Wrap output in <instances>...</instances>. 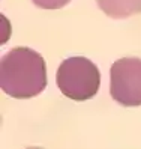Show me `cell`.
Masks as SVG:
<instances>
[{
	"label": "cell",
	"mask_w": 141,
	"mask_h": 149,
	"mask_svg": "<svg viewBox=\"0 0 141 149\" xmlns=\"http://www.w3.org/2000/svg\"><path fill=\"white\" fill-rule=\"evenodd\" d=\"M57 87L74 101H87L99 91L101 72L90 59L83 56L68 57L60 63L56 74Z\"/></svg>",
	"instance_id": "cell-2"
},
{
	"label": "cell",
	"mask_w": 141,
	"mask_h": 149,
	"mask_svg": "<svg viewBox=\"0 0 141 149\" xmlns=\"http://www.w3.org/2000/svg\"><path fill=\"white\" fill-rule=\"evenodd\" d=\"M32 2L42 9H60L68 5L70 0H32Z\"/></svg>",
	"instance_id": "cell-5"
},
{
	"label": "cell",
	"mask_w": 141,
	"mask_h": 149,
	"mask_svg": "<svg viewBox=\"0 0 141 149\" xmlns=\"http://www.w3.org/2000/svg\"><path fill=\"white\" fill-rule=\"evenodd\" d=\"M96 3L105 15L116 20L141 14V0H96Z\"/></svg>",
	"instance_id": "cell-4"
},
{
	"label": "cell",
	"mask_w": 141,
	"mask_h": 149,
	"mask_svg": "<svg viewBox=\"0 0 141 149\" xmlns=\"http://www.w3.org/2000/svg\"><path fill=\"white\" fill-rule=\"evenodd\" d=\"M110 93L125 107L141 106V59L123 57L110 69Z\"/></svg>",
	"instance_id": "cell-3"
},
{
	"label": "cell",
	"mask_w": 141,
	"mask_h": 149,
	"mask_svg": "<svg viewBox=\"0 0 141 149\" xmlns=\"http://www.w3.org/2000/svg\"><path fill=\"white\" fill-rule=\"evenodd\" d=\"M26 149H42V148H26Z\"/></svg>",
	"instance_id": "cell-6"
},
{
	"label": "cell",
	"mask_w": 141,
	"mask_h": 149,
	"mask_svg": "<svg viewBox=\"0 0 141 149\" xmlns=\"http://www.w3.org/2000/svg\"><path fill=\"white\" fill-rule=\"evenodd\" d=\"M47 86V65L32 48L15 47L0 62V87L15 100H29Z\"/></svg>",
	"instance_id": "cell-1"
}]
</instances>
